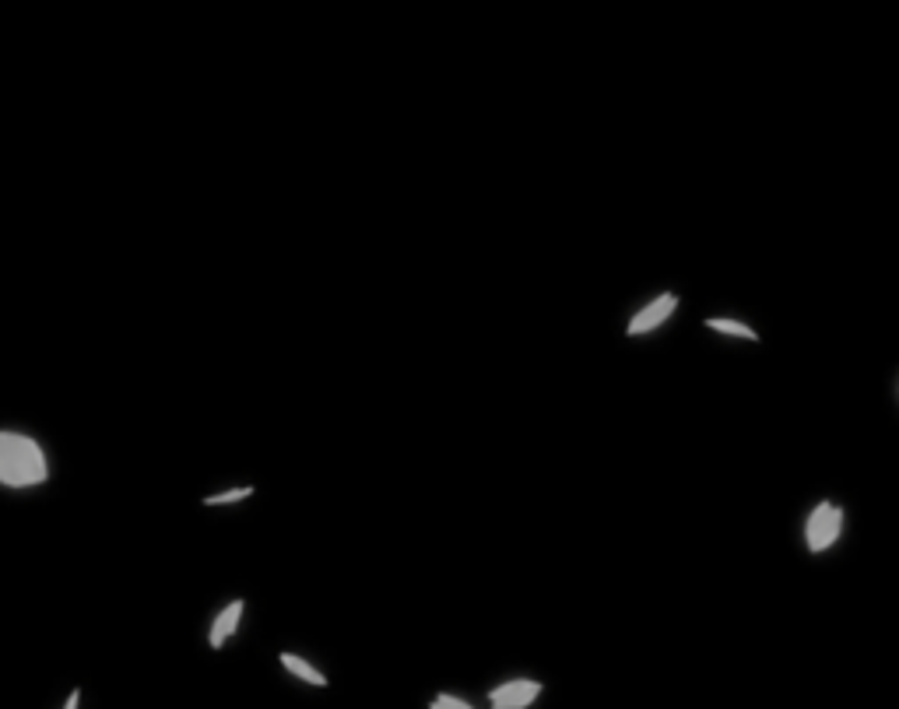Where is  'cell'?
Wrapping results in <instances>:
<instances>
[{"mask_svg": "<svg viewBox=\"0 0 899 709\" xmlns=\"http://www.w3.org/2000/svg\"><path fill=\"white\" fill-rule=\"evenodd\" d=\"M840 523H843V513L836 506H829V502L815 506V513L808 516V530H805L808 548H812V552H826V548L840 538Z\"/></svg>", "mask_w": 899, "mask_h": 709, "instance_id": "obj_2", "label": "cell"}, {"mask_svg": "<svg viewBox=\"0 0 899 709\" xmlns=\"http://www.w3.org/2000/svg\"><path fill=\"white\" fill-rule=\"evenodd\" d=\"M253 488L243 485V488H229V492H218V495H208L204 499V506H229V502H239V499H250Z\"/></svg>", "mask_w": 899, "mask_h": 709, "instance_id": "obj_8", "label": "cell"}, {"mask_svg": "<svg viewBox=\"0 0 899 709\" xmlns=\"http://www.w3.org/2000/svg\"><path fill=\"white\" fill-rule=\"evenodd\" d=\"M432 709H471L464 699H454V695H436L432 699Z\"/></svg>", "mask_w": 899, "mask_h": 709, "instance_id": "obj_9", "label": "cell"}, {"mask_svg": "<svg viewBox=\"0 0 899 709\" xmlns=\"http://www.w3.org/2000/svg\"><path fill=\"white\" fill-rule=\"evenodd\" d=\"M538 695H541L538 681L520 678V681H506V685H499L496 692L489 695V702H492V709H527L534 699H538Z\"/></svg>", "mask_w": 899, "mask_h": 709, "instance_id": "obj_3", "label": "cell"}, {"mask_svg": "<svg viewBox=\"0 0 899 709\" xmlns=\"http://www.w3.org/2000/svg\"><path fill=\"white\" fill-rule=\"evenodd\" d=\"M706 327L720 330V334H731V337H748V341L756 337V330L745 327V323H738V320H706Z\"/></svg>", "mask_w": 899, "mask_h": 709, "instance_id": "obj_7", "label": "cell"}, {"mask_svg": "<svg viewBox=\"0 0 899 709\" xmlns=\"http://www.w3.org/2000/svg\"><path fill=\"white\" fill-rule=\"evenodd\" d=\"M50 467H46L43 446L18 432H0V485L8 488H32L43 485Z\"/></svg>", "mask_w": 899, "mask_h": 709, "instance_id": "obj_1", "label": "cell"}, {"mask_svg": "<svg viewBox=\"0 0 899 709\" xmlns=\"http://www.w3.org/2000/svg\"><path fill=\"white\" fill-rule=\"evenodd\" d=\"M239 618H243V601H232L229 608L222 611V615L215 618V625H211V646H215V650H222L225 646V639L232 636V632L239 629Z\"/></svg>", "mask_w": 899, "mask_h": 709, "instance_id": "obj_5", "label": "cell"}, {"mask_svg": "<svg viewBox=\"0 0 899 709\" xmlns=\"http://www.w3.org/2000/svg\"><path fill=\"white\" fill-rule=\"evenodd\" d=\"M78 702H81V692H71V699L64 702V709H78Z\"/></svg>", "mask_w": 899, "mask_h": 709, "instance_id": "obj_10", "label": "cell"}, {"mask_svg": "<svg viewBox=\"0 0 899 709\" xmlns=\"http://www.w3.org/2000/svg\"><path fill=\"white\" fill-rule=\"evenodd\" d=\"M281 667H285V671H292L295 678H303L306 685H317V688H324V685H327V678L317 671V667H310V664H306V660L292 657V653H281Z\"/></svg>", "mask_w": 899, "mask_h": 709, "instance_id": "obj_6", "label": "cell"}, {"mask_svg": "<svg viewBox=\"0 0 899 709\" xmlns=\"http://www.w3.org/2000/svg\"><path fill=\"white\" fill-rule=\"evenodd\" d=\"M678 309V299L675 295H661V299H654L647 309H640V313L629 320V334H647V330L661 327L664 320H668L671 313Z\"/></svg>", "mask_w": 899, "mask_h": 709, "instance_id": "obj_4", "label": "cell"}]
</instances>
